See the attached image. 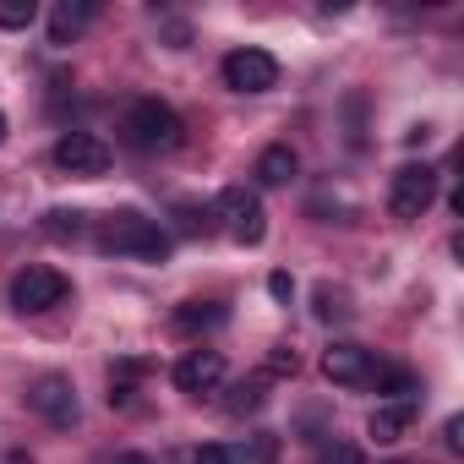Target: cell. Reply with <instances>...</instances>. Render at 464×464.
<instances>
[{
  "instance_id": "cell-12",
  "label": "cell",
  "mask_w": 464,
  "mask_h": 464,
  "mask_svg": "<svg viewBox=\"0 0 464 464\" xmlns=\"http://www.w3.org/2000/svg\"><path fill=\"white\" fill-rule=\"evenodd\" d=\"M295 169H301V159H295L290 142H274V148L257 153V180H263V186H290Z\"/></svg>"
},
{
  "instance_id": "cell-9",
  "label": "cell",
  "mask_w": 464,
  "mask_h": 464,
  "mask_svg": "<svg viewBox=\"0 0 464 464\" xmlns=\"http://www.w3.org/2000/svg\"><path fill=\"white\" fill-rule=\"evenodd\" d=\"M377 361H372V350L366 344H328L323 350V377L328 382H339V388H366V382H377Z\"/></svg>"
},
{
  "instance_id": "cell-18",
  "label": "cell",
  "mask_w": 464,
  "mask_h": 464,
  "mask_svg": "<svg viewBox=\"0 0 464 464\" xmlns=\"http://www.w3.org/2000/svg\"><path fill=\"white\" fill-rule=\"evenodd\" d=\"M317 464H366V453H361L355 442H328V448L317 453Z\"/></svg>"
},
{
  "instance_id": "cell-25",
  "label": "cell",
  "mask_w": 464,
  "mask_h": 464,
  "mask_svg": "<svg viewBox=\"0 0 464 464\" xmlns=\"http://www.w3.org/2000/svg\"><path fill=\"white\" fill-rule=\"evenodd\" d=\"M442 431H448V448H453V453H459V448H464V420H459V415H453V420H448V426H442Z\"/></svg>"
},
{
  "instance_id": "cell-10",
  "label": "cell",
  "mask_w": 464,
  "mask_h": 464,
  "mask_svg": "<svg viewBox=\"0 0 464 464\" xmlns=\"http://www.w3.org/2000/svg\"><path fill=\"white\" fill-rule=\"evenodd\" d=\"M224 382V355L218 350H186L175 361V388L180 393H213Z\"/></svg>"
},
{
  "instance_id": "cell-24",
  "label": "cell",
  "mask_w": 464,
  "mask_h": 464,
  "mask_svg": "<svg viewBox=\"0 0 464 464\" xmlns=\"http://www.w3.org/2000/svg\"><path fill=\"white\" fill-rule=\"evenodd\" d=\"M191 464H229V453L218 448V442H208V448H197V459Z\"/></svg>"
},
{
  "instance_id": "cell-15",
  "label": "cell",
  "mask_w": 464,
  "mask_h": 464,
  "mask_svg": "<svg viewBox=\"0 0 464 464\" xmlns=\"http://www.w3.org/2000/svg\"><path fill=\"white\" fill-rule=\"evenodd\" d=\"M263 399H268L263 393V377H252V382H236V388L224 393V410L229 415H252V410H263Z\"/></svg>"
},
{
  "instance_id": "cell-23",
  "label": "cell",
  "mask_w": 464,
  "mask_h": 464,
  "mask_svg": "<svg viewBox=\"0 0 464 464\" xmlns=\"http://www.w3.org/2000/svg\"><path fill=\"white\" fill-rule=\"evenodd\" d=\"M218 317H224V312H202V306H186V312H180V328H191V323H218Z\"/></svg>"
},
{
  "instance_id": "cell-5",
  "label": "cell",
  "mask_w": 464,
  "mask_h": 464,
  "mask_svg": "<svg viewBox=\"0 0 464 464\" xmlns=\"http://www.w3.org/2000/svg\"><path fill=\"white\" fill-rule=\"evenodd\" d=\"M72 295V285H66V274H55V268H23L17 279H12V306L28 317V312H50V306H61Z\"/></svg>"
},
{
  "instance_id": "cell-16",
  "label": "cell",
  "mask_w": 464,
  "mask_h": 464,
  "mask_svg": "<svg viewBox=\"0 0 464 464\" xmlns=\"http://www.w3.org/2000/svg\"><path fill=\"white\" fill-rule=\"evenodd\" d=\"M44 236H50V241H77V236H82V213L50 208V213H44Z\"/></svg>"
},
{
  "instance_id": "cell-11",
  "label": "cell",
  "mask_w": 464,
  "mask_h": 464,
  "mask_svg": "<svg viewBox=\"0 0 464 464\" xmlns=\"http://www.w3.org/2000/svg\"><path fill=\"white\" fill-rule=\"evenodd\" d=\"M410 420H415V399H393V404H377V410H372L366 431H372L382 448H393V442L410 431Z\"/></svg>"
},
{
  "instance_id": "cell-14",
  "label": "cell",
  "mask_w": 464,
  "mask_h": 464,
  "mask_svg": "<svg viewBox=\"0 0 464 464\" xmlns=\"http://www.w3.org/2000/svg\"><path fill=\"white\" fill-rule=\"evenodd\" d=\"M229 453V464H274L279 459V437L274 431H257V437H246L241 448H224Z\"/></svg>"
},
{
  "instance_id": "cell-19",
  "label": "cell",
  "mask_w": 464,
  "mask_h": 464,
  "mask_svg": "<svg viewBox=\"0 0 464 464\" xmlns=\"http://www.w3.org/2000/svg\"><path fill=\"white\" fill-rule=\"evenodd\" d=\"M295 366H301V361H295L290 344H274V350H268V377H295Z\"/></svg>"
},
{
  "instance_id": "cell-8",
  "label": "cell",
  "mask_w": 464,
  "mask_h": 464,
  "mask_svg": "<svg viewBox=\"0 0 464 464\" xmlns=\"http://www.w3.org/2000/svg\"><path fill=\"white\" fill-rule=\"evenodd\" d=\"M28 404H34L50 426H77V415H82L77 388H72V377H61V372H44V377L28 388Z\"/></svg>"
},
{
  "instance_id": "cell-3",
  "label": "cell",
  "mask_w": 464,
  "mask_h": 464,
  "mask_svg": "<svg viewBox=\"0 0 464 464\" xmlns=\"http://www.w3.org/2000/svg\"><path fill=\"white\" fill-rule=\"evenodd\" d=\"M213 213L224 218V229H229L241 246H257V241L268 236V213H263L257 191H246V186H224L218 202H213Z\"/></svg>"
},
{
  "instance_id": "cell-2",
  "label": "cell",
  "mask_w": 464,
  "mask_h": 464,
  "mask_svg": "<svg viewBox=\"0 0 464 464\" xmlns=\"http://www.w3.org/2000/svg\"><path fill=\"white\" fill-rule=\"evenodd\" d=\"M121 131H126V142L142 148V153H169V148H180V137H186L180 115H175L164 99H137V104L126 110Z\"/></svg>"
},
{
  "instance_id": "cell-27",
  "label": "cell",
  "mask_w": 464,
  "mask_h": 464,
  "mask_svg": "<svg viewBox=\"0 0 464 464\" xmlns=\"http://www.w3.org/2000/svg\"><path fill=\"white\" fill-rule=\"evenodd\" d=\"M0 142H6V115H0Z\"/></svg>"
},
{
  "instance_id": "cell-17",
  "label": "cell",
  "mask_w": 464,
  "mask_h": 464,
  "mask_svg": "<svg viewBox=\"0 0 464 464\" xmlns=\"http://www.w3.org/2000/svg\"><path fill=\"white\" fill-rule=\"evenodd\" d=\"M39 17L34 0H0V28H28Z\"/></svg>"
},
{
  "instance_id": "cell-13",
  "label": "cell",
  "mask_w": 464,
  "mask_h": 464,
  "mask_svg": "<svg viewBox=\"0 0 464 464\" xmlns=\"http://www.w3.org/2000/svg\"><path fill=\"white\" fill-rule=\"evenodd\" d=\"M88 17H93L88 0H77V6L66 0V6H55V12H50V44H72V39L82 34V23H88Z\"/></svg>"
},
{
  "instance_id": "cell-6",
  "label": "cell",
  "mask_w": 464,
  "mask_h": 464,
  "mask_svg": "<svg viewBox=\"0 0 464 464\" xmlns=\"http://www.w3.org/2000/svg\"><path fill=\"white\" fill-rule=\"evenodd\" d=\"M224 82L236 93H268L279 82V61L268 50H229L224 55Z\"/></svg>"
},
{
  "instance_id": "cell-20",
  "label": "cell",
  "mask_w": 464,
  "mask_h": 464,
  "mask_svg": "<svg viewBox=\"0 0 464 464\" xmlns=\"http://www.w3.org/2000/svg\"><path fill=\"white\" fill-rule=\"evenodd\" d=\"M317 317H323V323H334V317H344V295L323 285V290H317Z\"/></svg>"
},
{
  "instance_id": "cell-4",
  "label": "cell",
  "mask_w": 464,
  "mask_h": 464,
  "mask_svg": "<svg viewBox=\"0 0 464 464\" xmlns=\"http://www.w3.org/2000/svg\"><path fill=\"white\" fill-rule=\"evenodd\" d=\"M437 202V169L431 164H404L399 175H393V186H388V208H393V218H420L426 208Z\"/></svg>"
},
{
  "instance_id": "cell-22",
  "label": "cell",
  "mask_w": 464,
  "mask_h": 464,
  "mask_svg": "<svg viewBox=\"0 0 464 464\" xmlns=\"http://www.w3.org/2000/svg\"><path fill=\"white\" fill-rule=\"evenodd\" d=\"M268 295H274V301H290V295H295V279H290V274H268Z\"/></svg>"
},
{
  "instance_id": "cell-7",
  "label": "cell",
  "mask_w": 464,
  "mask_h": 464,
  "mask_svg": "<svg viewBox=\"0 0 464 464\" xmlns=\"http://www.w3.org/2000/svg\"><path fill=\"white\" fill-rule=\"evenodd\" d=\"M55 164H61L66 175L93 180V175H104V169H110V142H104V137H93V131H66V137L55 142Z\"/></svg>"
},
{
  "instance_id": "cell-26",
  "label": "cell",
  "mask_w": 464,
  "mask_h": 464,
  "mask_svg": "<svg viewBox=\"0 0 464 464\" xmlns=\"http://www.w3.org/2000/svg\"><path fill=\"white\" fill-rule=\"evenodd\" d=\"M115 464H153V459H148V453H121Z\"/></svg>"
},
{
  "instance_id": "cell-1",
  "label": "cell",
  "mask_w": 464,
  "mask_h": 464,
  "mask_svg": "<svg viewBox=\"0 0 464 464\" xmlns=\"http://www.w3.org/2000/svg\"><path fill=\"white\" fill-rule=\"evenodd\" d=\"M99 246L115 252V257H142V263H164L169 257V236L153 218L131 213V208H121V213H110L99 224Z\"/></svg>"
},
{
  "instance_id": "cell-21",
  "label": "cell",
  "mask_w": 464,
  "mask_h": 464,
  "mask_svg": "<svg viewBox=\"0 0 464 464\" xmlns=\"http://www.w3.org/2000/svg\"><path fill=\"white\" fill-rule=\"evenodd\" d=\"M377 382H382L388 393H399V399H404V393H415V382H410V372H377Z\"/></svg>"
}]
</instances>
